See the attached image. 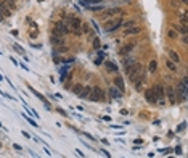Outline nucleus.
<instances>
[{"label": "nucleus", "instance_id": "nucleus-1", "mask_svg": "<svg viewBox=\"0 0 188 158\" xmlns=\"http://www.w3.org/2000/svg\"><path fill=\"white\" fill-rule=\"evenodd\" d=\"M125 74H127L129 79L135 84V87H137V89H140V87H142V84L145 82V76H146L145 68H143L140 63H134L132 66L125 68Z\"/></svg>", "mask_w": 188, "mask_h": 158}, {"label": "nucleus", "instance_id": "nucleus-2", "mask_svg": "<svg viewBox=\"0 0 188 158\" xmlns=\"http://www.w3.org/2000/svg\"><path fill=\"white\" fill-rule=\"evenodd\" d=\"M186 82H188V79L183 77L177 84V94H178V99L180 100H185V97H186Z\"/></svg>", "mask_w": 188, "mask_h": 158}, {"label": "nucleus", "instance_id": "nucleus-3", "mask_svg": "<svg viewBox=\"0 0 188 158\" xmlns=\"http://www.w3.org/2000/svg\"><path fill=\"white\" fill-rule=\"evenodd\" d=\"M88 99L93 100V102H100V100H105V92H103L100 87H93L90 90V95H88Z\"/></svg>", "mask_w": 188, "mask_h": 158}, {"label": "nucleus", "instance_id": "nucleus-4", "mask_svg": "<svg viewBox=\"0 0 188 158\" xmlns=\"http://www.w3.org/2000/svg\"><path fill=\"white\" fill-rule=\"evenodd\" d=\"M121 26H122V18H116V20L106 23V24H105V29H106L108 32H112V31L119 29Z\"/></svg>", "mask_w": 188, "mask_h": 158}, {"label": "nucleus", "instance_id": "nucleus-5", "mask_svg": "<svg viewBox=\"0 0 188 158\" xmlns=\"http://www.w3.org/2000/svg\"><path fill=\"white\" fill-rule=\"evenodd\" d=\"M151 89H153L154 97H156V102L158 100H162V97H164V87L161 84H156L154 87H151Z\"/></svg>", "mask_w": 188, "mask_h": 158}, {"label": "nucleus", "instance_id": "nucleus-6", "mask_svg": "<svg viewBox=\"0 0 188 158\" xmlns=\"http://www.w3.org/2000/svg\"><path fill=\"white\" fill-rule=\"evenodd\" d=\"M135 45H137L135 42H130V44H127V45H124V47L119 50V53L122 55V57H129L130 52H132V50L135 49Z\"/></svg>", "mask_w": 188, "mask_h": 158}, {"label": "nucleus", "instance_id": "nucleus-7", "mask_svg": "<svg viewBox=\"0 0 188 158\" xmlns=\"http://www.w3.org/2000/svg\"><path fill=\"white\" fill-rule=\"evenodd\" d=\"M55 34H56V36H64V34H68L66 26H64L63 23H58V24L55 26Z\"/></svg>", "mask_w": 188, "mask_h": 158}, {"label": "nucleus", "instance_id": "nucleus-8", "mask_svg": "<svg viewBox=\"0 0 188 158\" xmlns=\"http://www.w3.org/2000/svg\"><path fill=\"white\" fill-rule=\"evenodd\" d=\"M169 60L171 62H174V63H180V57H178V53L175 52V50H169Z\"/></svg>", "mask_w": 188, "mask_h": 158}, {"label": "nucleus", "instance_id": "nucleus-9", "mask_svg": "<svg viewBox=\"0 0 188 158\" xmlns=\"http://www.w3.org/2000/svg\"><path fill=\"white\" fill-rule=\"evenodd\" d=\"M145 97H146V100L149 102V103H156V97H154V94H153V89H148L146 92H145Z\"/></svg>", "mask_w": 188, "mask_h": 158}, {"label": "nucleus", "instance_id": "nucleus-10", "mask_svg": "<svg viewBox=\"0 0 188 158\" xmlns=\"http://www.w3.org/2000/svg\"><path fill=\"white\" fill-rule=\"evenodd\" d=\"M29 89H31L32 92H34V95H35V97H39V99H40L42 102H44V105L47 106V108H50V103H48V100H47V99H45V97H44V95H42V94H40V92H35L34 89H32V87H29Z\"/></svg>", "mask_w": 188, "mask_h": 158}, {"label": "nucleus", "instance_id": "nucleus-11", "mask_svg": "<svg viewBox=\"0 0 188 158\" xmlns=\"http://www.w3.org/2000/svg\"><path fill=\"white\" fill-rule=\"evenodd\" d=\"M116 13H122V10H121V8H111V10H106L105 13H103V18L112 16V15H116Z\"/></svg>", "mask_w": 188, "mask_h": 158}, {"label": "nucleus", "instance_id": "nucleus-12", "mask_svg": "<svg viewBox=\"0 0 188 158\" xmlns=\"http://www.w3.org/2000/svg\"><path fill=\"white\" fill-rule=\"evenodd\" d=\"M134 63H135V60H134L132 57H124V58H122V65H124V68L132 66Z\"/></svg>", "mask_w": 188, "mask_h": 158}, {"label": "nucleus", "instance_id": "nucleus-13", "mask_svg": "<svg viewBox=\"0 0 188 158\" xmlns=\"http://www.w3.org/2000/svg\"><path fill=\"white\" fill-rule=\"evenodd\" d=\"M109 94H111V97H114V99H121V97H122V92L117 89V87H111Z\"/></svg>", "mask_w": 188, "mask_h": 158}, {"label": "nucleus", "instance_id": "nucleus-14", "mask_svg": "<svg viewBox=\"0 0 188 158\" xmlns=\"http://www.w3.org/2000/svg\"><path fill=\"white\" fill-rule=\"evenodd\" d=\"M114 84H116V87H117V89H119L121 92L124 90V87H125V86H124V81H122V77H119V76L114 79Z\"/></svg>", "mask_w": 188, "mask_h": 158}, {"label": "nucleus", "instance_id": "nucleus-15", "mask_svg": "<svg viewBox=\"0 0 188 158\" xmlns=\"http://www.w3.org/2000/svg\"><path fill=\"white\" fill-rule=\"evenodd\" d=\"M101 0H82L84 7H92V5H100Z\"/></svg>", "mask_w": 188, "mask_h": 158}, {"label": "nucleus", "instance_id": "nucleus-16", "mask_svg": "<svg viewBox=\"0 0 188 158\" xmlns=\"http://www.w3.org/2000/svg\"><path fill=\"white\" fill-rule=\"evenodd\" d=\"M90 90H92V87H84L82 92L79 94V97H81V99H88V95H90Z\"/></svg>", "mask_w": 188, "mask_h": 158}, {"label": "nucleus", "instance_id": "nucleus-17", "mask_svg": "<svg viewBox=\"0 0 188 158\" xmlns=\"http://www.w3.org/2000/svg\"><path fill=\"white\" fill-rule=\"evenodd\" d=\"M138 32H140V27L134 26L130 29H125V36H134V34H138Z\"/></svg>", "mask_w": 188, "mask_h": 158}, {"label": "nucleus", "instance_id": "nucleus-18", "mask_svg": "<svg viewBox=\"0 0 188 158\" xmlns=\"http://www.w3.org/2000/svg\"><path fill=\"white\" fill-rule=\"evenodd\" d=\"M174 92L175 90H174L172 87H167V97L171 99V102H175V94H174Z\"/></svg>", "mask_w": 188, "mask_h": 158}, {"label": "nucleus", "instance_id": "nucleus-19", "mask_svg": "<svg viewBox=\"0 0 188 158\" xmlns=\"http://www.w3.org/2000/svg\"><path fill=\"white\" fill-rule=\"evenodd\" d=\"M105 65H106V69H108V71H117V66H116L112 62H106Z\"/></svg>", "mask_w": 188, "mask_h": 158}, {"label": "nucleus", "instance_id": "nucleus-20", "mask_svg": "<svg viewBox=\"0 0 188 158\" xmlns=\"http://www.w3.org/2000/svg\"><path fill=\"white\" fill-rule=\"evenodd\" d=\"M82 89H84V86H82V84H74V87H72V92H74L76 95H79V94L82 92Z\"/></svg>", "mask_w": 188, "mask_h": 158}, {"label": "nucleus", "instance_id": "nucleus-21", "mask_svg": "<svg viewBox=\"0 0 188 158\" xmlns=\"http://www.w3.org/2000/svg\"><path fill=\"white\" fill-rule=\"evenodd\" d=\"M122 24H124V27H125V29H130V27H134L135 24H137V23H135V20H129V21L122 23Z\"/></svg>", "mask_w": 188, "mask_h": 158}, {"label": "nucleus", "instance_id": "nucleus-22", "mask_svg": "<svg viewBox=\"0 0 188 158\" xmlns=\"http://www.w3.org/2000/svg\"><path fill=\"white\" fill-rule=\"evenodd\" d=\"M156 66H158V63L156 62H154V60H153V62H149V66H148V69H149V71H156Z\"/></svg>", "mask_w": 188, "mask_h": 158}, {"label": "nucleus", "instance_id": "nucleus-23", "mask_svg": "<svg viewBox=\"0 0 188 158\" xmlns=\"http://www.w3.org/2000/svg\"><path fill=\"white\" fill-rule=\"evenodd\" d=\"M167 66H169V69H172V71H177V65L174 62H171V60H167Z\"/></svg>", "mask_w": 188, "mask_h": 158}, {"label": "nucleus", "instance_id": "nucleus-24", "mask_svg": "<svg viewBox=\"0 0 188 158\" xmlns=\"http://www.w3.org/2000/svg\"><path fill=\"white\" fill-rule=\"evenodd\" d=\"M15 50H16V52H20L21 55H23V53H24V50H23V49L20 47V45H16V44H15Z\"/></svg>", "mask_w": 188, "mask_h": 158}, {"label": "nucleus", "instance_id": "nucleus-25", "mask_svg": "<svg viewBox=\"0 0 188 158\" xmlns=\"http://www.w3.org/2000/svg\"><path fill=\"white\" fill-rule=\"evenodd\" d=\"M169 37H171V39H175V37H177L175 31H169Z\"/></svg>", "mask_w": 188, "mask_h": 158}, {"label": "nucleus", "instance_id": "nucleus-26", "mask_svg": "<svg viewBox=\"0 0 188 158\" xmlns=\"http://www.w3.org/2000/svg\"><path fill=\"white\" fill-rule=\"evenodd\" d=\"M93 47H95V49L100 47V39H95V42H93Z\"/></svg>", "mask_w": 188, "mask_h": 158}, {"label": "nucleus", "instance_id": "nucleus-27", "mask_svg": "<svg viewBox=\"0 0 188 158\" xmlns=\"http://www.w3.org/2000/svg\"><path fill=\"white\" fill-rule=\"evenodd\" d=\"M183 129H185V123H182L180 126H178V131H183Z\"/></svg>", "mask_w": 188, "mask_h": 158}, {"label": "nucleus", "instance_id": "nucleus-28", "mask_svg": "<svg viewBox=\"0 0 188 158\" xmlns=\"http://www.w3.org/2000/svg\"><path fill=\"white\" fill-rule=\"evenodd\" d=\"M3 20V13H2V3H0V21Z\"/></svg>", "mask_w": 188, "mask_h": 158}, {"label": "nucleus", "instance_id": "nucleus-29", "mask_svg": "<svg viewBox=\"0 0 188 158\" xmlns=\"http://www.w3.org/2000/svg\"><path fill=\"white\" fill-rule=\"evenodd\" d=\"M182 42H183V44H186V42H188V37H186V34H185V36H183V39H182Z\"/></svg>", "mask_w": 188, "mask_h": 158}, {"label": "nucleus", "instance_id": "nucleus-30", "mask_svg": "<svg viewBox=\"0 0 188 158\" xmlns=\"http://www.w3.org/2000/svg\"><path fill=\"white\" fill-rule=\"evenodd\" d=\"M0 81H3V77H2V74H0Z\"/></svg>", "mask_w": 188, "mask_h": 158}, {"label": "nucleus", "instance_id": "nucleus-31", "mask_svg": "<svg viewBox=\"0 0 188 158\" xmlns=\"http://www.w3.org/2000/svg\"><path fill=\"white\" fill-rule=\"evenodd\" d=\"M124 2H130V0H124Z\"/></svg>", "mask_w": 188, "mask_h": 158}]
</instances>
